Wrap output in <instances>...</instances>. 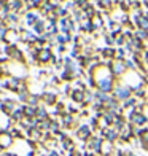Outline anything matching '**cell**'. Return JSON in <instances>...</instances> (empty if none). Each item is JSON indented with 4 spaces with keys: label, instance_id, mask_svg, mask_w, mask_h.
Wrapping results in <instances>:
<instances>
[{
    "label": "cell",
    "instance_id": "obj_1",
    "mask_svg": "<svg viewBox=\"0 0 148 156\" xmlns=\"http://www.w3.org/2000/svg\"><path fill=\"white\" fill-rule=\"evenodd\" d=\"M48 58H49V53H48V51H45V53L40 54V59H41V61H48Z\"/></svg>",
    "mask_w": 148,
    "mask_h": 156
}]
</instances>
